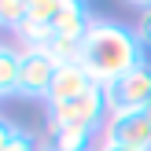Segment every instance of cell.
<instances>
[{"label": "cell", "mask_w": 151, "mask_h": 151, "mask_svg": "<svg viewBox=\"0 0 151 151\" xmlns=\"http://www.w3.org/2000/svg\"><path fill=\"white\" fill-rule=\"evenodd\" d=\"M81 66L88 70V78L96 85H114L125 74H133L137 66L147 63V52L137 37V26H125L118 19H96L88 26V33L81 37Z\"/></svg>", "instance_id": "1"}, {"label": "cell", "mask_w": 151, "mask_h": 151, "mask_svg": "<svg viewBox=\"0 0 151 151\" xmlns=\"http://www.w3.org/2000/svg\"><path fill=\"white\" fill-rule=\"evenodd\" d=\"M107 88L103 85H92L88 92H81L78 100H66V103H55L48 107V118L44 122H59V125H92V129H103L107 122Z\"/></svg>", "instance_id": "2"}, {"label": "cell", "mask_w": 151, "mask_h": 151, "mask_svg": "<svg viewBox=\"0 0 151 151\" xmlns=\"http://www.w3.org/2000/svg\"><path fill=\"white\" fill-rule=\"evenodd\" d=\"M100 144L129 147V151H151V107L129 111V114H107L100 129Z\"/></svg>", "instance_id": "3"}, {"label": "cell", "mask_w": 151, "mask_h": 151, "mask_svg": "<svg viewBox=\"0 0 151 151\" xmlns=\"http://www.w3.org/2000/svg\"><path fill=\"white\" fill-rule=\"evenodd\" d=\"M151 107V63L137 66L122 81L107 85V111L111 114H129V111H147Z\"/></svg>", "instance_id": "4"}, {"label": "cell", "mask_w": 151, "mask_h": 151, "mask_svg": "<svg viewBox=\"0 0 151 151\" xmlns=\"http://www.w3.org/2000/svg\"><path fill=\"white\" fill-rule=\"evenodd\" d=\"M59 63L48 52H22V78H19V96L22 100H44L48 103L52 85H55Z\"/></svg>", "instance_id": "5"}, {"label": "cell", "mask_w": 151, "mask_h": 151, "mask_svg": "<svg viewBox=\"0 0 151 151\" xmlns=\"http://www.w3.org/2000/svg\"><path fill=\"white\" fill-rule=\"evenodd\" d=\"M96 144H100V129H92V125L44 122L41 133V147H55V151H96Z\"/></svg>", "instance_id": "6"}, {"label": "cell", "mask_w": 151, "mask_h": 151, "mask_svg": "<svg viewBox=\"0 0 151 151\" xmlns=\"http://www.w3.org/2000/svg\"><path fill=\"white\" fill-rule=\"evenodd\" d=\"M96 81L88 78V70L81 63H63L59 66V74H55V85H52V96H48V103L44 107H55V103H66V100H78L81 92H88Z\"/></svg>", "instance_id": "7"}, {"label": "cell", "mask_w": 151, "mask_h": 151, "mask_svg": "<svg viewBox=\"0 0 151 151\" xmlns=\"http://www.w3.org/2000/svg\"><path fill=\"white\" fill-rule=\"evenodd\" d=\"M96 22V15L88 11V4H81V0H63V7H59V19H55V37L59 41H81V37L88 33V26Z\"/></svg>", "instance_id": "8"}, {"label": "cell", "mask_w": 151, "mask_h": 151, "mask_svg": "<svg viewBox=\"0 0 151 151\" xmlns=\"http://www.w3.org/2000/svg\"><path fill=\"white\" fill-rule=\"evenodd\" d=\"M22 48L15 41H0V96H19Z\"/></svg>", "instance_id": "9"}, {"label": "cell", "mask_w": 151, "mask_h": 151, "mask_svg": "<svg viewBox=\"0 0 151 151\" xmlns=\"http://www.w3.org/2000/svg\"><path fill=\"white\" fill-rule=\"evenodd\" d=\"M0 151H41V137L19 129L11 118H0Z\"/></svg>", "instance_id": "10"}, {"label": "cell", "mask_w": 151, "mask_h": 151, "mask_svg": "<svg viewBox=\"0 0 151 151\" xmlns=\"http://www.w3.org/2000/svg\"><path fill=\"white\" fill-rule=\"evenodd\" d=\"M59 7H63V0H26V19L41 22V26H55Z\"/></svg>", "instance_id": "11"}, {"label": "cell", "mask_w": 151, "mask_h": 151, "mask_svg": "<svg viewBox=\"0 0 151 151\" xmlns=\"http://www.w3.org/2000/svg\"><path fill=\"white\" fill-rule=\"evenodd\" d=\"M22 22H26V0H0V26L15 33Z\"/></svg>", "instance_id": "12"}, {"label": "cell", "mask_w": 151, "mask_h": 151, "mask_svg": "<svg viewBox=\"0 0 151 151\" xmlns=\"http://www.w3.org/2000/svg\"><path fill=\"white\" fill-rule=\"evenodd\" d=\"M133 7H140V19H137V37L144 44V52H151V0H129Z\"/></svg>", "instance_id": "13"}, {"label": "cell", "mask_w": 151, "mask_h": 151, "mask_svg": "<svg viewBox=\"0 0 151 151\" xmlns=\"http://www.w3.org/2000/svg\"><path fill=\"white\" fill-rule=\"evenodd\" d=\"M96 151H129V147H111V144H96Z\"/></svg>", "instance_id": "14"}, {"label": "cell", "mask_w": 151, "mask_h": 151, "mask_svg": "<svg viewBox=\"0 0 151 151\" xmlns=\"http://www.w3.org/2000/svg\"><path fill=\"white\" fill-rule=\"evenodd\" d=\"M41 151H55V147H41Z\"/></svg>", "instance_id": "15"}]
</instances>
